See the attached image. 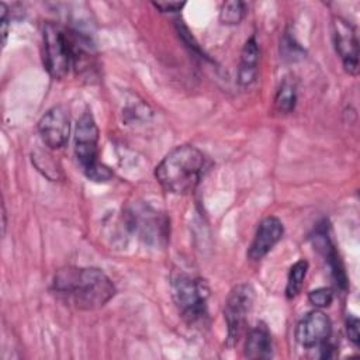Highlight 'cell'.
I'll return each instance as SVG.
<instances>
[{
    "mask_svg": "<svg viewBox=\"0 0 360 360\" xmlns=\"http://www.w3.org/2000/svg\"><path fill=\"white\" fill-rule=\"evenodd\" d=\"M245 356L252 360L270 359L273 356V340L266 325H256L248 333L245 342Z\"/></svg>",
    "mask_w": 360,
    "mask_h": 360,
    "instance_id": "13",
    "label": "cell"
},
{
    "mask_svg": "<svg viewBox=\"0 0 360 360\" xmlns=\"http://www.w3.org/2000/svg\"><path fill=\"white\" fill-rule=\"evenodd\" d=\"M255 302V290L250 284L242 283L235 285L225 301L224 316L228 329V340H238L246 318Z\"/></svg>",
    "mask_w": 360,
    "mask_h": 360,
    "instance_id": "6",
    "label": "cell"
},
{
    "mask_svg": "<svg viewBox=\"0 0 360 360\" xmlns=\"http://www.w3.org/2000/svg\"><path fill=\"white\" fill-rule=\"evenodd\" d=\"M332 333V322L326 314L319 309L308 312L295 326V340L307 349L321 346L328 342Z\"/></svg>",
    "mask_w": 360,
    "mask_h": 360,
    "instance_id": "10",
    "label": "cell"
},
{
    "mask_svg": "<svg viewBox=\"0 0 360 360\" xmlns=\"http://www.w3.org/2000/svg\"><path fill=\"white\" fill-rule=\"evenodd\" d=\"M0 28H1V44L3 46L7 42L8 28H10V17H8V7L6 3H0Z\"/></svg>",
    "mask_w": 360,
    "mask_h": 360,
    "instance_id": "20",
    "label": "cell"
},
{
    "mask_svg": "<svg viewBox=\"0 0 360 360\" xmlns=\"http://www.w3.org/2000/svg\"><path fill=\"white\" fill-rule=\"evenodd\" d=\"M41 141L49 149H60L66 145L70 135V117L63 105L49 108L38 122Z\"/></svg>",
    "mask_w": 360,
    "mask_h": 360,
    "instance_id": "8",
    "label": "cell"
},
{
    "mask_svg": "<svg viewBox=\"0 0 360 360\" xmlns=\"http://www.w3.org/2000/svg\"><path fill=\"white\" fill-rule=\"evenodd\" d=\"M297 104V87L291 79H284L274 97V108L281 114H288Z\"/></svg>",
    "mask_w": 360,
    "mask_h": 360,
    "instance_id": "15",
    "label": "cell"
},
{
    "mask_svg": "<svg viewBox=\"0 0 360 360\" xmlns=\"http://www.w3.org/2000/svg\"><path fill=\"white\" fill-rule=\"evenodd\" d=\"M98 127L90 110H86L75 127V155L83 173L93 181L104 183L114 173L98 160Z\"/></svg>",
    "mask_w": 360,
    "mask_h": 360,
    "instance_id": "3",
    "label": "cell"
},
{
    "mask_svg": "<svg viewBox=\"0 0 360 360\" xmlns=\"http://www.w3.org/2000/svg\"><path fill=\"white\" fill-rule=\"evenodd\" d=\"M308 301L315 308H326L333 301V292L330 288L319 287V288H315L308 292Z\"/></svg>",
    "mask_w": 360,
    "mask_h": 360,
    "instance_id": "18",
    "label": "cell"
},
{
    "mask_svg": "<svg viewBox=\"0 0 360 360\" xmlns=\"http://www.w3.org/2000/svg\"><path fill=\"white\" fill-rule=\"evenodd\" d=\"M346 335L354 346H359V343H360V322L353 315H350L346 319Z\"/></svg>",
    "mask_w": 360,
    "mask_h": 360,
    "instance_id": "19",
    "label": "cell"
},
{
    "mask_svg": "<svg viewBox=\"0 0 360 360\" xmlns=\"http://www.w3.org/2000/svg\"><path fill=\"white\" fill-rule=\"evenodd\" d=\"M44 66L52 79H63L72 68L70 34L59 24L46 21L42 27Z\"/></svg>",
    "mask_w": 360,
    "mask_h": 360,
    "instance_id": "5",
    "label": "cell"
},
{
    "mask_svg": "<svg viewBox=\"0 0 360 360\" xmlns=\"http://www.w3.org/2000/svg\"><path fill=\"white\" fill-rule=\"evenodd\" d=\"M284 226L277 217H266L259 224L253 240L248 249V257L253 262L263 259L283 238Z\"/></svg>",
    "mask_w": 360,
    "mask_h": 360,
    "instance_id": "11",
    "label": "cell"
},
{
    "mask_svg": "<svg viewBox=\"0 0 360 360\" xmlns=\"http://www.w3.org/2000/svg\"><path fill=\"white\" fill-rule=\"evenodd\" d=\"M307 271H308V262L304 259L295 262L290 267L288 277H287V285H285V297L288 300L295 298L298 295V292L301 291Z\"/></svg>",
    "mask_w": 360,
    "mask_h": 360,
    "instance_id": "16",
    "label": "cell"
},
{
    "mask_svg": "<svg viewBox=\"0 0 360 360\" xmlns=\"http://www.w3.org/2000/svg\"><path fill=\"white\" fill-rule=\"evenodd\" d=\"M131 228L145 242L159 243L167 236V221L149 205H136L128 214Z\"/></svg>",
    "mask_w": 360,
    "mask_h": 360,
    "instance_id": "9",
    "label": "cell"
},
{
    "mask_svg": "<svg viewBox=\"0 0 360 360\" xmlns=\"http://www.w3.org/2000/svg\"><path fill=\"white\" fill-rule=\"evenodd\" d=\"M52 287L62 300L82 311L98 309L115 295L110 277L96 267H63L55 273Z\"/></svg>",
    "mask_w": 360,
    "mask_h": 360,
    "instance_id": "1",
    "label": "cell"
},
{
    "mask_svg": "<svg viewBox=\"0 0 360 360\" xmlns=\"http://www.w3.org/2000/svg\"><path fill=\"white\" fill-rule=\"evenodd\" d=\"M332 37L345 70L356 76L359 73V38L356 28L347 20L335 17L332 21Z\"/></svg>",
    "mask_w": 360,
    "mask_h": 360,
    "instance_id": "7",
    "label": "cell"
},
{
    "mask_svg": "<svg viewBox=\"0 0 360 360\" xmlns=\"http://www.w3.org/2000/svg\"><path fill=\"white\" fill-rule=\"evenodd\" d=\"M245 3L239 0H231L225 1L219 11V20L222 24L233 25L239 24L245 17Z\"/></svg>",
    "mask_w": 360,
    "mask_h": 360,
    "instance_id": "17",
    "label": "cell"
},
{
    "mask_svg": "<svg viewBox=\"0 0 360 360\" xmlns=\"http://www.w3.org/2000/svg\"><path fill=\"white\" fill-rule=\"evenodd\" d=\"M153 7H156L160 13H177L180 11L186 3L184 1H153Z\"/></svg>",
    "mask_w": 360,
    "mask_h": 360,
    "instance_id": "21",
    "label": "cell"
},
{
    "mask_svg": "<svg viewBox=\"0 0 360 360\" xmlns=\"http://www.w3.org/2000/svg\"><path fill=\"white\" fill-rule=\"evenodd\" d=\"M315 248L322 253V256L325 257V260L328 262V266L336 280V284L340 288H346L347 280H346V274L343 270V266L340 263V259L338 256V252L330 240V238L328 236V232L323 226L318 228L316 233H315Z\"/></svg>",
    "mask_w": 360,
    "mask_h": 360,
    "instance_id": "14",
    "label": "cell"
},
{
    "mask_svg": "<svg viewBox=\"0 0 360 360\" xmlns=\"http://www.w3.org/2000/svg\"><path fill=\"white\" fill-rule=\"evenodd\" d=\"M173 300L188 323H197L207 316L208 287L204 280L179 273L172 280Z\"/></svg>",
    "mask_w": 360,
    "mask_h": 360,
    "instance_id": "4",
    "label": "cell"
},
{
    "mask_svg": "<svg viewBox=\"0 0 360 360\" xmlns=\"http://www.w3.org/2000/svg\"><path fill=\"white\" fill-rule=\"evenodd\" d=\"M259 44L252 35L243 45L239 59V68H238V82L240 86H250L256 77L259 70Z\"/></svg>",
    "mask_w": 360,
    "mask_h": 360,
    "instance_id": "12",
    "label": "cell"
},
{
    "mask_svg": "<svg viewBox=\"0 0 360 360\" xmlns=\"http://www.w3.org/2000/svg\"><path fill=\"white\" fill-rule=\"evenodd\" d=\"M204 169V153L193 145H180L160 160L155 169V177L165 191L184 195L193 193L200 184Z\"/></svg>",
    "mask_w": 360,
    "mask_h": 360,
    "instance_id": "2",
    "label": "cell"
}]
</instances>
